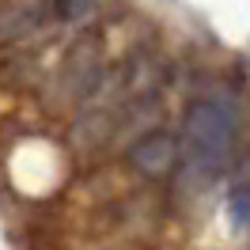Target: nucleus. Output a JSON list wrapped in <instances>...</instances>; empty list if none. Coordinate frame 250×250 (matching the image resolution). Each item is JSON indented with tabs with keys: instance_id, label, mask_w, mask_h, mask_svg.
I'll return each instance as SVG.
<instances>
[{
	"instance_id": "f257e3e1",
	"label": "nucleus",
	"mask_w": 250,
	"mask_h": 250,
	"mask_svg": "<svg viewBox=\"0 0 250 250\" xmlns=\"http://www.w3.org/2000/svg\"><path fill=\"white\" fill-rule=\"evenodd\" d=\"M235 148V114L220 99H197L182 118V163L189 178L208 182L216 178Z\"/></svg>"
},
{
	"instance_id": "f03ea898",
	"label": "nucleus",
	"mask_w": 250,
	"mask_h": 250,
	"mask_svg": "<svg viewBox=\"0 0 250 250\" xmlns=\"http://www.w3.org/2000/svg\"><path fill=\"white\" fill-rule=\"evenodd\" d=\"M95 80H99V49L91 42H80L61 64V80L53 87V106H72L83 103L95 91Z\"/></svg>"
},
{
	"instance_id": "7ed1b4c3",
	"label": "nucleus",
	"mask_w": 250,
	"mask_h": 250,
	"mask_svg": "<svg viewBox=\"0 0 250 250\" xmlns=\"http://www.w3.org/2000/svg\"><path fill=\"white\" fill-rule=\"evenodd\" d=\"M174 159H178V141H174L171 133H163V129L141 137V141L129 148V163L141 174H152V178H156V174H167L174 167Z\"/></svg>"
},
{
	"instance_id": "20e7f679",
	"label": "nucleus",
	"mask_w": 250,
	"mask_h": 250,
	"mask_svg": "<svg viewBox=\"0 0 250 250\" xmlns=\"http://www.w3.org/2000/svg\"><path fill=\"white\" fill-rule=\"evenodd\" d=\"M38 23H42V0H23V4L4 12V19H0V42L27 38Z\"/></svg>"
},
{
	"instance_id": "39448f33",
	"label": "nucleus",
	"mask_w": 250,
	"mask_h": 250,
	"mask_svg": "<svg viewBox=\"0 0 250 250\" xmlns=\"http://www.w3.org/2000/svg\"><path fill=\"white\" fill-rule=\"evenodd\" d=\"M228 208H231V220H235V224L250 231V182H243V186H235V189H231Z\"/></svg>"
},
{
	"instance_id": "423d86ee",
	"label": "nucleus",
	"mask_w": 250,
	"mask_h": 250,
	"mask_svg": "<svg viewBox=\"0 0 250 250\" xmlns=\"http://www.w3.org/2000/svg\"><path fill=\"white\" fill-rule=\"evenodd\" d=\"M95 0H53V12L61 19H68V23H76V19H83L87 12H91Z\"/></svg>"
}]
</instances>
